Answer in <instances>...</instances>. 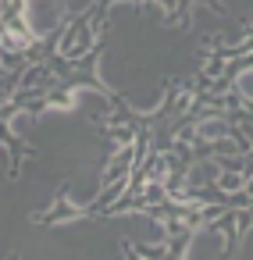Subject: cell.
<instances>
[{"label":"cell","instance_id":"4","mask_svg":"<svg viewBox=\"0 0 253 260\" xmlns=\"http://www.w3.org/2000/svg\"><path fill=\"white\" fill-rule=\"evenodd\" d=\"M196 136H200L203 143L228 139V121H225V118H207V121H200V125H196Z\"/></svg>","mask_w":253,"mask_h":260},{"label":"cell","instance_id":"6","mask_svg":"<svg viewBox=\"0 0 253 260\" xmlns=\"http://www.w3.org/2000/svg\"><path fill=\"white\" fill-rule=\"evenodd\" d=\"M221 4H225L228 11H235L239 18H246L249 25H253V0H221Z\"/></svg>","mask_w":253,"mask_h":260},{"label":"cell","instance_id":"3","mask_svg":"<svg viewBox=\"0 0 253 260\" xmlns=\"http://www.w3.org/2000/svg\"><path fill=\"white\" fill-rule=\"evenodd\" d=\"M217 178H221V164L214 157H203V160H196V164L185 168V185L189 189H203V185H210Z\"/></svg>","mask_w":253,"mask_h":260},{"label":"cell","instance_id":"1","mask_svg":"<svg viewBox=\"0 0 253 260\" xmlns=\"http://www.w3.org/2000/svg\"><path fill=\"white\" fill-rule=\"evenodd\" d=\"M18 15H22V25L29 29V36L43 40L72 18V4L68 0H22Z\"/></svg>","mask_w":253,"mask_h":260},{"label":"cell","instance_id":"7","mask_svg":"<svg viewBox=\"0 0 253 260\" xmlns=\"http://www.w3.org/2000/svg\"><path fill=\"white\" fill-rule=\"evenodd\" d=\"M29 125H33V114H29V111H18V114L11 118V132H15V136H25Z\"/></svg>","mask_w":253,"mask_h":260},{"label":"cell","instance_id":"8","mask_svg":"<svg viewBox=\"0 0 253 260\" xmlns=\"http://www.w3.org/2000/svg\"><path fill=\"white\" fill-rule=\"evenodd\" d=\"M217 185H221V189H239V175H225V171H221Z\"/></svg>","mask_w":253,"mask_h":260},{"label":"cell","instance_id":"5","mask_svg":"<svg viewBox=\"0 0 253 260\" xmlns=\"http://www.w3.org/2000/svg\"><path fill=\"white\" fill-rule=\"evenodd\" d=\"M235 93H239L246 104H253V64H246V68L235 72Z\"/></svg>","mask_w":253,"mask_h":260},{"label":"cell","instance_id":"2","mask_svg":"<svg viewBox=\"0 0 253 260\" xmlns=\"http://www.w3.org/2000/svg\"><path fill=\"white\" fill-rule=\"evenodd\" d=\"M225 253H228V235H225L217 224L200 228V232L185 242V249H182V256H225Z\"/></svg>","mask_w":253,"mask_h":260}]
</instances>
